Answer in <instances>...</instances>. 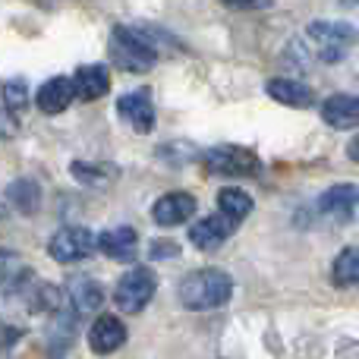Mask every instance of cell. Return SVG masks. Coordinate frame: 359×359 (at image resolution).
Returning a JSON list of instances; mask_svg holds the SVG:
<instances>
[{"label":"cell","mask_w":359,"mask_h":359,"mask_svg":"<svg viewBox=\"0 0 359 359\" xmlns=\"http://www.w3.org/2000/svg\"><path fill=\"white\" fill-rule=\"evenodd\" d=\"M164 32L158 29H133V25H117L111 35V57L120 69L130 73H145L158 63V44L164 41Z\"/></svg>","instance_id":"cell-1"},{"label":"cell","mask_w":359,"mask_h":359,"mask_svg":"<svg viewBox=\"0 0 359 359\" xmlns=\"http://www.w3.org/2000/svg\"><path fill=\"white\" fill-rule=\"evenodd\" d=\"M180 303L192 312H208V309H221L230 303L233 297V280L227 271L221 268H198V271L186 274L180 280Z\"/></svg>","instance_id":"cell-2"},{"label":"cell","mask_w":359,"mask_h":359,"mask_svg":"<svg viewBox=\"0 0 359 359\" xmlns=\"http://www.w3.org/2000/svg\"><path fill=\"white\" fill-rule=\"evenodd\" d=\"M202 164L211 177H255L262 170L259 155L240 149V145H217V149L205 151Z\"/></svg>","instance_id":"cell-3"},{"label":"cell","mask_w":359,"mask_h":359,"mask_svg":"<svg viewBox=\"0 0 359 359\" xmlns=\"http://www.w3.org/2000/svg\"><path fill=\"white\" fill-rule=\"evenodd\" d=\"M155 290H158L155 271H151V268H133V271H126L123 278H120L117 290H114V303H117L120 312L136 316V312H142L145 306L151 303Z\"/></svg>","instance_id":"cell-4"},{"label":"cell","mask_w":359,"mask_h":359,"mask_svg":"<svg viewBox=\"0 0 359 359\" xmlns=\"http://www.w3.org/2000/svg\"><path fill=\"white\" fill-rule=\"evenodd\" d=\"M309 38L318 44V57L325 63H337L347 54L350 44H356V29L350 22H328V19H318L309 25Z\"/></svg>","instance_id":"cell-5"},{"label":"cell","mask_w":359,"mask_h":359,"mask_svg":"<svg viewBox=\"0 0 359 359\" xmlns=\"http://www.w3.org/2000/svg\"><path fill=\"white\" fill-rule=\"evenodd\" d=\"M95 246H98V240L88 227H63L60 233L50 236L48 252L60 265H73V262H82L86 255H92Z\"/></svg>","instance_id":"cell-6"},{"label":"cell","mask_w":359,"mask_h":359,"mask_svg":"<svg viewBox=\"0 0 359 359\" xmlns=\"http://www.w3.org/2000/svg\"><path fill=\"white\" fill-rule=\"evenodd\" d=\"M117 114H120V120H126V123L136 133H142V136L155 130V104H151L149 88H136V92L120 95Z\"/></svg>","instance_id":"cell-7"},{"label":"cell","mask_w":359,"mask_h":359,"mask_svg":"<svg viewBox=\"0 0 359 359\" xmlns=\"http://www.w3.org/2000/svg\"><path fill=\"white\" fill-rule=\"evenodd\" d=\"M233 230H236V224L227 221V217L217 211V215H208V217H202V221L192 224L189 227V243L196 249H202V252H215L221 243H227L230 236H233Z\"/></svg>","instance_id":"cell-8"},{"label":"cell","mask_w":359,"mask_h":359,"mask_svg":"<svg viewBox=\"0 0 359 359\" xmlns=\"http://www.w3.org/2000/svg\"><path fill=\"white\" fill-rule=\"evenodd\" d=\"M126 344V325L117 316H98L95 325L88 328V347L98 356H111Z\"/></svg>","instance_id":"cell-9"},{"label":"cell","mask_w":359,"mask_h":359,"mask_svg":"<svg viewBox=\"0 0 359 359\" xmlns=\"http://www.w3.org/2000/svg\"><path fill=\"white\" fill-rule=\"evenodd\" d=\"M196 196L189 192H168L155 202L151 208V217H155L161 227H177V224H186L192 215H196Z\"/></svg>","instance_id":"cell-10"},{"label":"cell","mask_w":359,"mask_h":359,"mask_svg":"<svg viewBox=\"0 0 359 359\" xmlns=\"http://www.w3.org/2000/svg\"><path fill=\"white\" fill-rule=\"evenodd\" d=\"M359 205V186L356 183H337L331 189L322 192L318 198V211L325 217H334V221H347Z\"/></svg>","instance_id":"cell-11"},{"label":"cell","mask_w":359,"mask_h":359,"mask_svg":"<svg viewBox=\"0 0 359 359\" xmlns=\"http://www.w3.org/2000/svg\"><path fill=\"white\" fill-rule=\"evenodd\" d=\"M322 120L334 130H356L359 126V95H331L322 101Z\"/></svg>","instance_id":"cell-12"},{"label":"cell","mask_w":359,"mask_h":359,"mask_svg":"<svg viewBox=\"0 0 359 359\" xmlns=\"http://www.w3.org/2000/svg\"><path fill=\"white\" fill-rule=\"evenodd\" d=\"M98 249L114 262H133L139 249V233L126 224H120V227H111L98 236Z\"/></svg>","instance_id":"cell-13"},{"label":"cell","mask_w":359,"mask_h":359,"mask_svg":"<svg viewBox=\"0 0 359 359\" xmlns=\"http://www.w3.org/2000/svg\"><path fill=\"white\" fill-rule=\"evenodd\" d=\"M73 101H76V88H73V79H67V76L48 79L35 95L38 111H44V114H63Z\"/></svg>","instance_id":"cell-14"},{"label":"cell","mask_w":359,"mask_h":359,"mask_svg":"<svg viewBox=\"0 0 359 359\" xmlns=\"http://www.w3.org/2000/svg\"><path fill=\"white\" fill-rule=\"evenodd\" d=\"M73 88H76V98L82 101H98L111 92V76L101 63H88V67H79L73 76Z\"/></svg>","instance_id":"cell-15"},{"label":"cell","mask_w":359,"mask_h":359,"mask_svg":"<svg viewBox=\"0 0 359 359\" xmlns=\"http://www.w3.org/2000/svg\"><path fill=\"white\" fill-rule=\"evenodd\" d=\"M265 92L284 107H299V111H303V107L316 104V92L297 79H271L265 86Z\"/></svg>","instance_id":"cell-16"},{"label":"cell","mask_w":359,"mask_h":359,"mask_svg":"<svg viewBox=\"0 0 359 359\" xmlns=\"http://www.w3.org/2000/svg\"><path fill=\"white\" fill-rule=\"evenodd\" d=\"M67 293H69V303H73L76 316L95 312V309H101V303H104V290H101L92 278H73L67 287Z\"/></svg>","instance_id":"cell-17"},{"label":"cell","mask_w":359,"mask_h":359,"mask_svg":"<svg viewBox=\"0 0 359 359\" xmlns=\"http://www.w3.org/2000/svg\"><path fill=\"white\" fill-rule=\"evenodd\" d=\"M255 208L252 196H249L246 189H240V186H224L221 192H217V211H221L227 221L240 224L243 217H249Z\"/></svg>","instance_id":"cell-18"},{"label":"cell","mask_w":359,"mask_h":359,"mask_svg":"<svg viewBox=\"0 0 359 359\" xmlns=\"http://www.w3.org/2000/svg\"><path fill=\"white\" fill-rule=\"evenodd\" d=\"M6 198H10V205L19 215H35L38 205H41V186L29 177H19L6 186Z\"/></svg>","instance_id":"cell-19"},{"label":"cell","mask_w":359,"mask_h":359,"mask_svg":"<svg viewBox=\"0 0 359 359\" xmlns=\"http://www.w3.org/2000/svg\"><path fill=\"white\" fill-rule=\"evenodd\" d=\"M331 280L337 287H356L359 284V246L341 249V255L331 265Z\"/></svg>","instance_id":"cell-20"},{"label":"cell","mask_w":359,"mask_h":359,"mask_svg":"<svg viewBox=\"0 0 359 359\" xmlns=\"http://www.w3.org/2000/svg\"><path fill=\"white\" fill-rule=\"evenodd\" d=\"M73 174H76V180H79V183H88V186H107V183H111V170L95 168V164L76 161V164H73Z\"/></svg>","instance_id":"cell-21"},{"label":"cell","mask_w":359,"mask_h":359,"mask_svg":"<svg viewBox=\"0 0 359 359\" xmlns=\"http://www.w3.org/2000/svg\"><path fill=\"white\" fill-rule=\"evenodd\" d=\"M4 101H6V111H22V107L29 104V86H25L22 79L6 82V88H4Z\"/></svg>","instance_id":"cell-22"},{"label":"cell","mask_w":359,"mask_h":359,"mask_svg":"<svg viewBox=\"0 0 359 359\" xmlns=\"http://www.w3.org/2000/svg\"><path fill=\"white\" fill-rule=\"evenodd\" d=\"M32 312H44V309H60V290L57 287H38V293H32Z\"/></svg>","instance_id":"cell-23"},{"label":"cell","mask_w":359,"mask_h":359,"mask_svg":"<svg viewBox=\"0 0 359 359\" xmlns=\"http://www.w3.org/2000/svg\"><path fill=\"white\" fill-rule=\"evenodd\" d=\"M149 255H151V259H177L180 246H177L174 240H155L149 246Z\"/></svg>","instance_id":"cell-24"},{"label":"cell","mask_w":359,"mask_h":359,"mask_svg":"<svg viewBox=\"0 0 359 359\" xmlns=\"http://www.w3.org/2000/svg\"><path fill=\"white\" fill-rule=\"evenodd\" d=\"M16 117H13L6 107H0V139H10V136H16Z\"/></svg>","instance_id":"cell-25"},{"label":"cell","mask_w":359,"mask_h":359,"mask_svg":"<svg viewBox=\"0 0 359 359\" xmlns=\"http://www.w3.org/2000/svg\"><path fill=\"white\" fill-rule=\"evenodd\" d=\"M19 341V331L16 328H6V325H0V350L10 347V344Z\"/></svg>","instance_id":"cell-26"},{"label":"cell","mask_w":359,"mask_h":359,"mask_svg":"<svg viewBox=\"0 0 359 359\" xmlns=\"http://www.w3.org/2000/svg\"><path fill=\"white\" fill-rule=\"evenodd\" d=\"M347 155H350V158H353V161L359 164V133H356V136H353V142H350V145H347Z\"/></svg>","instance_id":"cell-27"},{"label":"cell","mask_w":359,"mask_h":359,"mask_svg":"<svg viewBox=\"0 0 359 359\" xmlns=\"http://www.w3.org/2000/svg\"><path fill=\"white\" fill-rule=\"evenodd\" d=\"M0 217H4V205H0Z\"/></svg>","instance_id":"cell-28"}]
</instances>
